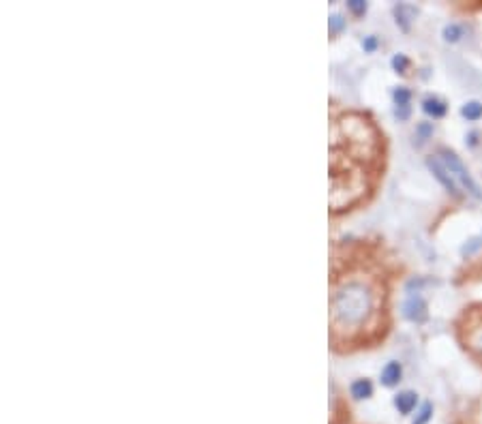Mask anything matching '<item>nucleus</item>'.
<instances>
[{
  "label": "nucleus",
  "mask_w": 482,
  "mask_h": 424,
  "mask_svg": "<svg viewBox=\"0 0 482 424\" xmlns=\"http://www.w3.org/2000/svg\"><path fill=\"white\" fill-rule=\"evenodd\" d=\"M333 148L352 154L349 161L333 157L331 161V178H333V208L345 210L354 206L362 197L367 183L360 174L354 172L352 159H367L364 154L373 152L378 148L376 131L362 116H343L335 122L333 129Z\"/></svg>",
  "instance_id": "obj_1"
},
{
  "label": "nucleus",
  "mask_w": 482,
  "mask_h": 424,
  "mask_svg": "<svg viewBox=\"0 0 482 424\" xmlns=\"http://www.w3.org/2000/svg\"><path fill=\"white\" fill-rule=\"evenodd\" d=\"M376 313V292L360 277H335L331 298L333 341L347 343Z\"/></svg>",
  "instance_id": "obj_2"
},
{
  "label": "nucleus",
  "mask_w": 482,
  "mask_h": 424,
  "mask_svg": "<svg viewBox=\"0 0 482 424\" xmlns=\"http://www.w3.org/2000/svg\"><path fill=\"white\" fill-rule=\"evenodd\" d=\"M427 165L435 174V178L440 181L450 193L454 195H472L474 199H482L480 187L474 183V178L470 176L467 167L463 161L456 157L450 150H440L437 154H431Z\"/></svg>",
  "instance_id": "obj_3"
},
{
  "label": "nucleus",
  "mask_w": 482,
  "mask_h": 424,
  "mask_svg": "<svg viewBox=\"0 0 482 424\" xmlns=\"http://www.w3.org/2000/svg\"><path fill=\"white\" fill-rule=\"evenodd\" d=\"M403 315L409 322H425L427 320V302L420 296H409L403 302Z\"/></svg>",
  "instance_id": "obj_4"
},
{
  "label": "nucleus",
  "mask_w": 482,
  "mask_h": 424,
  "mask_svg": "<svg viewBox=\"0 0 482 424\" xmlns=\"http://www.w3.org/2000/svg\"><path fill=\"white\" fill-rule=\"evenodd\" d=\"M416 15H418V9L411 7V5H397L394 7V17H397V24L403 28V30H409L411 21L416 19Z\"/></svg>",
  "instance_id": "obj_5"
},
{
  "label": "nucleus",
  "mask_w": 482,
  "mask_h": 424,
  "mask_svg": "<svg viewBox=\"0 0 482 424\" xmlns=\"http://www.w3.org/2000/svg\"><path fill=\"white\" fill-rule=\"evenodd\" d=\"M416 403H418V394H416V392H409V390L394 396V407H397L403 416L411 414V412L416 409Z\"/></svg>",
  "instance_id": "obj_6"
},
{
  "label": "nucleus",
  "mask_w": 482,
  "mask_h": 424,
  "mask_svg": "<svg viewBox=\"0 0 482 424\" xmlns=\"http://www.w3.org/2000/svg\"><path fill=\"white\" fill-rule=\"evenodd\" d=\"M401 375H403V369L399 362H388L382 371V384L392 388V386H397L401 382Z\"/></svg>",
  "instance_id": "obj_7"
},
{
  "label": "nucleus",
  "mask_w": 482,
  "mask_h": 424,
  "mask_svg": "<svg viewBox=\"0 0 482 424\" xmlns=\"http://www.w3.org/2000/svg\"><path fill=\"white\" fill-rule=\"evenodd\" d=\"M423 109L433 118H442L446 114V103L440 101V99H435V97H427L423 101Z\"/></svg>",
  "instance_id": "obj_8"
},
{
  "label": "nucleus",
  "mask_w": 482,
  "mask_h": 424,
  "mask_svg": "<svg viewBox=\"0 0 482 424\" xmlns=\"http://www.w3.org/2000/svg\"><path fill=\"white\" fill-rule=\"evenodd\" d=\"M371 394H373V386H371L369 379H358V382L352 384V396L362 400V398H369Z\"/></svg>",
  "instance_id": "obj_9"
},
{
  "label": "nucleus",
  "mask_w": 482,
  "mask_h": 424,
  "mask_svg": "<svg viewBox=\"0 0 482 424\" xmlns=\"http://www.w3.org/2000/svg\"><path fill=\"white\" fill-rule=\"evenodd\" d=\"M461 114L467 118V120H480L482 118V103L478 101H470L461 107Z\"/></svg>",
  "instance_id": "obj_10"
},
{
  "label": "nucleus",
  "mask_w": 482,
  "mask_h": 424,
  "mask_svg": "<svg viewBox=\"0 0 482 424\" xmlns=\"http://www.w3.org/2000/svg\"><path fill=\"white\" fill-rule=\"evenodd\" d=\"M461 35H463V28L456 26V24H450V26L444 28V39L450 41V43H456L458 39H461Z\"/></svg>",
  "instance_id": "obj_11"
},
{
  "label": "nucleus",
  "mask_w": 482,
  "mask_h": 424,
  "mask_svg": "<svg viewBox=\"0 0 482 424\" xmlns=\"http://www.w3.org/2000/svg\"><path fill=\"white\" fill-rule=\"evenodd\" d=\"M409 99H411V95H409L407 88H397V91H394V101H397V107H409Z\"/></svg>",
  "instance_id": "obj_12"
},
{
  "label": "nucleus",
  "mask_w": 482,
  "mask_h": 424,
  "mask_svg": "<svg viewBox=\"0 0 482 424\" xmlns=\"http://www.w3.org/2000/svg\"><path fill=\"white\" fill-rule=\"evenodd\" d=\"M431 416H433V405H431V403H425V405L420 407V412H418V418L414 420V424H427V422L431 420Z\"/></svg>",
  "instance_id": "obj_13"
},
{
  "label": "nucleus",
  "mask_w": 482,
  "mask_h": 424,
  "mask_svg": "<svg viewBox=\"0 0 482 424\" xmlns=\"http://www.w3.org/2000/svg\"><path fill=\"white\" fill-rule=\"evenodd\" d=\"M470 343H472L474 349H478L482 353V328H478V330H474L470 334Z\"/></svg>",
  "instance_id": "obj_14"
},
{
  "label": "nucleus",
  "mask_w": 482,
  "mask_h": 424,
  "mask_svg": "<svg viewBox=\"0 0 482 424\" xmlns=\"http://www.w3.org/2000/svg\"><path fill=\"white\" fill-rule=\"evenodd\" d=\"M482 247V236H478V238H472L470 240V244H465L463 247V255H472L474 251H478Z\"/></svg>",
  "instance_id": "obj_15"
},
{
  "label": "nucleus",
  "mask_w": 482,
  "mask_h": 424,
  "mask_svg": "<svg viewBox=\"0 0 482 424\" xmlns=\"http://www.w3.org/2000/svg\"><path fill=\"white\" fill-rule=\"evenodd\" d=\"M392 66L394 69H397L399 73H405V69H407V58L403 56V54H397L392 58Z\"/></svg>",
  "instance_id": "obj_16"
},
{
  "label": "nucleus",
  "mask_w": 482,
  "mask_h": 424,
  "mask_svg": "<svg viewBox=\"0 0 482 424\" xmlns=\"http://www.w3.org/2000/svg\"><path fill=\"white\" fill-rule=\"evenodd\" d=\"M416 131H418V138L425 142L429 136H433V125H429V122H420V125H418V129H416Z\"/></svg>",
  "instance_id": "obj_17"
},
{
  "label": "nucleus",
  "mask_w": 482,
  "mask_h": 424,
  "mask_svg": "<svg viewBox=\"0 0 482 424\" xmlns=\"http://www.w3.org/2000/svg\"><path fill=\"white\" fill-rule=\"evenodd\" d=\"M347 7L352 9L356 15H362V13L367 11V3H362V0H349V3H347Z\"/></svg>",
  "instance_id": "obj_18"
},
{
  "label": "nucleus",
  "mask_w": 482,
  "mask_h": 424,
  "mask_svg": "<svg viewBox=\"0 0 482 424\" xmlns=\"http://www.w3.org/2000/svg\"><path fill=\"white\" fill-rule=\"evenodd\" d=\"M343 26H345V21H343V17L335 13V15L331 17V33H339V30H341Z\"/></svg>",
  "instance_id": "obj_19"
},
{
  "label": "nucleus",
  "mask_w": 482,
  "mask_h": 424,
  "mask_svg": "<svg viewBox=\"0 0 482 424\" xmlns=\"http://www.w3.org/2000/svg\"><path fill=\"white\" fill-rule=\"evenodd\" d=\"M362 46H364L367 52H373V50L378 48V39H376V37H369V39H364Z\"/></svg>",
  "instance_id": "obj_20"
}]
</instances>
